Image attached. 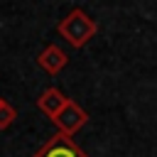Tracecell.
<instances>
[{
    "mask_svg": "<svg viewBox=\"0 0 157 157\" xmlns=\"http://www.w3.org/2000/svg\"><path fill=\"white\" fill-rule=\"evenodd\" d=\"M15 118H17V108L10 105L7 101H2L0 103V130H7L15 123Z\"/></svg>",
    "mask_w": 157,
    "mask_h": 157,
    "instance_id": "8992f818",
    "label": "cell"
},
{
    "mask_svg": "<svg viewBox=\"0 0 157 157\" xmlns=\"http://www.w3.org/2000/svg\"><path fill=\"white\" fill-rule=\"evenodd\" d=\"M2 101H5V98H0V103H2Z\"/></svg>",
    "mask_w": 157,
    "mask_h": 157,
    "instance_id": "52a82bcc",
    "label": "cell"
},
{
    "mask_svg": "<svg viewBox=\"0 0 157 157\" xmlns=\"http://www.w3.org/2000/svg\"><path fill=\"white\" fill-rule=\"evenodd\" d=\"M32 157H88V155L74 142L71 135L56 130L54 135H49V140H47Z\"/></svg>",
    "mask_w": 157,
    "mask_h": 157,
    "instance_id": "7a4b0ae2",
    "label": "cell"
},
{
    "mask_svg": "<svg viewBox=\"0 0 157 157\" xmlns=\"http://www.w3.org/2000/svg\"><path fill=\"white\" fill-rule=\"evenodd\" d=\"M86 123H88V113L76 101H69L54 118V125L59 128V132H66V135H76Z\"/></svg>",
    "mask_w": 157,
    "mask_h": 157,
    "instance_id": "3957f363",
    "label": "cell"
},
{
    "mask_svg": "<svg viewBox=\"0 0 157 157\" xmlns=\"http://www.w3.org/2000/svg\"><path fill=\"white\" fill-rule=\"evenodd\" d=\"M56 32H59L71 47L81 49V47H86V44L96 37L98 25H96V20H93L91 15H86L81 7H76V10H71L64 20H59Z\"/></svg>",
    "mask_w": 157,
    "mask_h": 157,
    "instance_id": "6da1fadb",
    "label": "cell"
},
{
    "mask_svg": "<svg viewBox=\"0 0 157 157\" xmlns=\"http://www.w3.org/2000/svg\"><path fill=\"white\" fill-rule=\"evenodd\" d=\"M66 64H69V56H66V52H64L61 47H56V44H49V47H44V49L37 54V66H39L44 74H49V76H56Z\"/></svg>",
    "mask_w": 157,
    "mask_h": 157,
    "instance_id": "277c9868",
    "label": "cell"
},
{
    "mask_svg": "<svg viewBox=\"0 0 157 157\" xmlns=\"http://www.w3.org/2000/svg\"><path fill=\"white\" fill-rule=\"evenodd\" d=\"M69 101H71V98H66L59 88L49 86V88H44V91L39 93V98H37V108H39L47 118H52V120H54V118H56V113H59Z\"/></svg>",
    "mask_w": 157,
    "mask_h": 157,
    "instance_id": "5b68a950",
    "label": "cell"
}]
</instances>
